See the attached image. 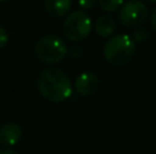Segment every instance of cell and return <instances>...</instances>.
<instances>
[{
	"label": "cell",
	"mask_w": 156,
	"mask_h": 154,
	"mask_svg": "<svg viewBox=\"0 0 156 154\" xmlns=\"http://www.w3.org/2000/svg\"><path fill=\"white\" fill-rule=\"evenodd\" d=\"M37 89L49 102H65L73 93V85L69 75L58 67H47L37 76Z\"/></svg>",
	"instance_id": "6da1fadb"
},
{
	"label": "cell",
	"mask_w": 156,
	"mask_h": 154,
	"mask_svg": "<svg viewBox=\"0 0 156 154\" xmlns=\"http://www.w3.org/2000/svg\"><path fill=\"white\" fill-rule=\"evenodd\" d=\"M103 55L110 64L123 65L136 55V41L127 34L112 35L104 44Z\"/></svg>",
	"instance_id": "7a4b0ae2"
},
{
	"label": "cell",
	"mask_w": 156,
	"mask_h": 154,
	"mask_svg": "<svg viewBox=\"0 0 156 154\" xmlns=\"http://www.w3.org/2000/svg\"><path fill=\"white\" fill-rule=\"evenodd\" d=\"M34 55L44 64H58L62 63L69 55V48L65 40L59 35H43L34 45Z\"/></svg>",
	"instance_id": "3957f363"
},
{
	"label": "cell",
	"mask_w": 156,
	"mask_h": 154,
	"mask_svg": "<svg viewBox=\"0 0 156 154\" xmlns=\"http://www.w3.org/2000/svg\"><path fill=\"white\" fill-rule=\"evenodd\" d=\"M63 35L71 42H80L88 38L92 32V19L82 10L73 11L66 16L62 25Z\"/></svg>",
	"instance_id": "277c9868"
},
{
	"label": "cell",
	"mask_w": 156,
	"mask_h": 154,
	"mask_svg": "<svg viewBox=\"0 0 156 154\" xmlns=\"http://www.w3.org/2000/svg\"><path fill=\"white\" fill-rule=\"evenodd\" d=\"M148 8L141 0H129L119 10V21L125 27L134 29L145 22Z\"/></svg>",
	"instance_id": "5b68a950"
},
{
	"label": "cell",
	"mask_w": 156,
	"mask_h": 154,
	"mask_svg": "<svg viewBox=\"0 0 156 154\" xmlns=\"http://www.w3.org/2000/svg\"><path fill=\"white\" fill-rule=\"evenodd\" d=\"M99 86H100L99 76L94 72H92V71H83L74 81V89L82 97L93 95L99 90Z\"/></svg>",
	"instance_id": "8992f818"
},
{
	"label": "cell",
	"mask_w": 156,
	"mask_h": 154,
	"mask_svg": "<svg viewBox=\"0 0 156 154\" xmlns=\"http://www.w3.org/2000/svg\"><path fill=\"white\" fill-rule=\"evenodd\" d=\"M23 130L22 126L15 122H8L0 130V143L4 149H11L22 139Z\"/></svg>",
	"instance_id": "52a82bcc"
},
{
	"label": "cell",
	"mask_w": 156,
	"mask_h": 154,
	"mask_svg": "<svg viewBox=\"0 0 156 154\" xmlns=\"http://www.w3.org/2000/svg\"><path fill=\"white\" fill-rule=\"evenodd\" d=\"M47 12L54 18H63L70 14L71 0H44Z\"/></svg>",
	"instance_id": "ba28073f"
},
{
	"label": "cell",
	"mask_w": 156,
	"mask_h": 154,
	"mask_svg": "<svg viewBox=\"0 0 156 154\" xmlns=\"http://www.w3.org/2000/svg\"><path fill=\"white\" fill-rule=\"evenodd\" d=\"M94 30L100 37H112L114 32L116 30V23L115 19L108 14L100 15L94 22Z\"/></svg>",
	"instance_id": "9c48e42d"
},
{
	"label": "cell",
	"mask_w": 156,
	"mask_h": 154,
	"mask_svg": "<svg viewBox=\"0 0 156 154\" xmlns=\"http://www.w3.org/2000/svg\"><path fill=\"white\" fill-rule=\"evenodd\" d=\"M99 5L105 12H115L123 5V0H99Z\"/></svg>",
	"instance_id": "30bf717a"
},
{
	"label": "cell",
	"mask_w": 156,
	"mask_h": 154,
	"mask_svg": "<svg viewBox=\"0 0 156 154\" xmlns=\"http://www.w3.org/2000/svg\"><path fill=\"white\" fill-rule=\"evenodd\" d=\"M147 38H148V30L147 29H138V30H136L134 33H133V40L134 41H145Z\"/></svg>",
	"instance_id": "8fae6325"
},
{
	"label": "cell",
	"mask_w": 156,
	"mask_h": 154,
	"mask_svg": "<svg viewBox=\"0 0 156 154\" xmlns=\"http://www.w3.org/2000/svg\"><path fill=\"white\" fill-rule=\"evenodd\" d=\"M97 3H99V0H78V5L81 7V10L82 11L92 10Z\"/></svg>",
	"instance_id": "7c38bea8"
},
{
	"label": "cell",
	"mask_w": 156,
	"mask_h": 154,
	"mask_svg": "<svg viewBox=\"0 0 156 154\" xmlns=\"http://www.w3.org/2000/svg\"><path fill=\"white\" fill-rule=\"evenodd\" d=\"M0 38H2V41H0V48L3 49V48H5V45H7V42H8V33L4 26H0Z\"/></svg>",
	"instance_id": "4fadbf2b"
},
{
	"label": "cell",
	"mask_w": 156,
	"mask_h": 154,
	"mask_svg": "<svg viewBox=\"0 0 156 154\" xmlns=\"http://www.w3.org/2000/svg\"><path fill=\"white\" fill-rule=\"evenodd\" d=\"M151 25H152V27H154V30H155V33H156V8L154 11H152V15H151Z\"/></svg>",
	"instance_id": "5bb4252c"
},
{
	"label": "cell",
	"mask_w": 156,
	"mask_h": 154,
	"mask_svg": "<svg viewBox=\"0 0 156 154\" xmlns=\"http://www.w3.org/2000/svg\"><path fill=\"white\" fill-rule=\"evenodd\" d=\"M0 154H18V153L12 149H3L2 152H0Z\"/></svg>",
	"instance_id": "9a60e30c"
},
{
	"label": "cell",
	"mask_w": 156,
	"mask_h": 154,
	"mask_svg": "<svg viewBox=\"0 0 156 154\" xmlns=\"http://www.w3.org/2000/svg\"><path fill=\"white\" fill-rule=\"evenodd\" d=\"M147 2H149V3H156V0H147Z\"/></svg>",
	"instance_id": "2e32d148"
},
{
	"label": "cell",
	"mask_w": 156,
	"mask_h": 154,
	"mask_svg": "<svg viewBox=\"0 0 156 154\" xmlns=\"http://www.w3.org/2000/svg\"><path fill=\"white\" fill-rule=\"evenodd\" d=\"M0 2H2V3H5V2H7V0H0Z\"/></svg>",
	"instance_id": "e0dca14e"
}]
</instances>
